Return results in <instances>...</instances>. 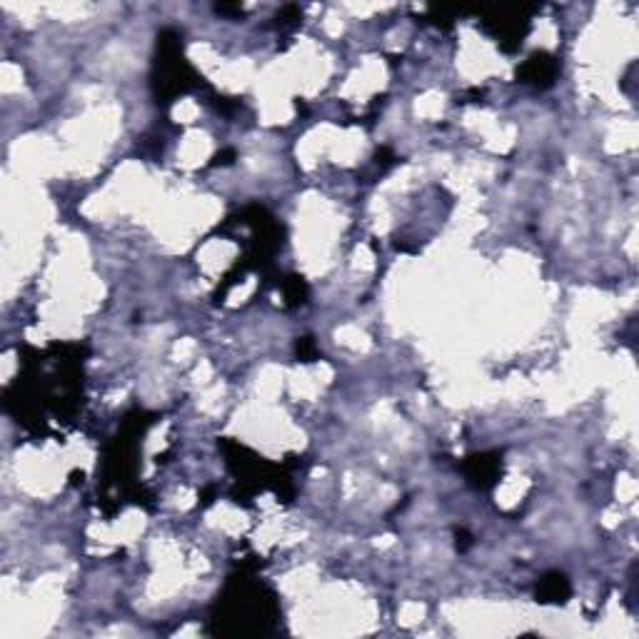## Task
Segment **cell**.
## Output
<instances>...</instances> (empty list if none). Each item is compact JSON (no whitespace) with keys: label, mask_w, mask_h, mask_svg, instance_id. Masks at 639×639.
Here are the masks:
<instances>
[{"label":"cell","mask_w":639,"mask_h":639,"mask_svg":"<svg viewBox=\"0 0 639 639\" xmlns=\"http://www.w3.org/2000/svg\"><path fill=\"white\" fill-rule=\"evenodd\" d=\"M552 75H554V65H552V60H547L544 55H535L525 68V78L535 80V83H540V78L549 83Z\"/></svg>","instance_id":"cell-1"}]
</instances>
